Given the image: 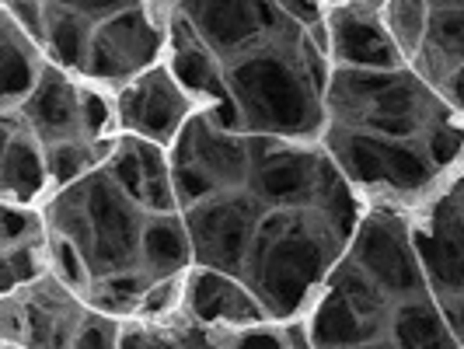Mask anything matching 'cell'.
<instances>
[{
  "label": "cell",
  "instance_id": "6da1fadb",
  "mask_svg": "<svg viewBox=\"0 0 464 349\" xmlns=\"http://www.w3.org/2000/svg\"><path fill=\"white\" fill-rule=\"evenodd\" d=\"M227 84L252 137L314 140L328 130L325 92L332 67L286 15L248 53L234 56Z\"/></svg>",
  "mask_w": 464,
  "mask_h": 349
},
{
  "label": "cell",
  "instance_id": "7a4b0ae2",
  "mask_svg": "<svg viewBox=\"0 0 464 349\" xmlns=\"http://www.w3.org/2000/svg\"><path fill=\"white\" fill-rule=\"evenodd\" d=\"M43 213L49 231L67 238L84 256L94 279L140 269V245L150 217L109 175V168H98L77 186L60 189Z\"/></svg>",
  "mask_w": 464,
  "mask_h": 349
},
{
  "label": "cell",
  "instance_id": "3957f363",
  "mask_svg": "<svg viewBox=\"0 0 464 349\" xmlns=\"http://www.w3.org/2000/svg\"><path fill=\"white\" fill-rule=\"evenodd\" d=\"M328 126L363 130L388 140H426L430 130L458 122L454 109L412 67L353 70L332 67L325 92Z\"/></svg>",
  "mask_w": 464,
  "mask_h": 349
},
{
  "label": "cell",
  "instance_id": "277c9868",
  "mask_svg": "<svg viewBox=\"0 0 464 349\" xmlns=\"http://www.w3.org/2000/svg\"><path fill=\"white\" fill-rule=\"evenodd\" d=\"M346 238L318 209H304V220L290 234L266 245L248 266V286L256 290L269 318H297L322 294L332 276V258Z\"/></svg>",
  "mask_w": 464,
  "mask_h": 349
},
{
  "label": "cell",
  "instance_id": "5b68a950",
  "mask_svg": "<svg viewBox=\"0 0 464 349\" xmlns=\"http://www.w3.org/2000/svg\"><path fill=\"white\" fill-rule=\"evenodd\" d=\"M328 158L343 171L349 186L377 199H419L437 186L440 168L430 161L422 143L388 140L363 130H325Z\"/></svg>",
  "mask_w": 464,
  "mask_h": 349
},
{
  "label": "cell",
  "instance_id": "8992f818",
  "mask_svg": "<svg viewBox=\"0 0 464 349\" xmlns=\"http://www.w3.org/2000/svg\"><path fill=\"white\" fill-rule=\"evenodd\" d=\"M171 15H175V7H168V4H133L119 18L98 24L92 35L84 81L126 88L147 70L161 67Z\"/></svg>",
  "mask_w": 464,
  "mask_h": 349
},
{
  "label": "cell",
  "instance_id": "52a82bcc",
  "mask_svg": "<svg viewBox=\"0 0 464 349\" xmlns=\"http://www.w3.org/2000/svg\"><path fill=\"white\" fill-rule=\"evenodd\" d=\"M269 207L256 192H220L209 203L186 209V228L192 238L196 266H207L227 276L248 279V262L256 234Z\"/></svg>",
  "mask_w": 464,
  "mask_h": 349
},
{
  "label": "cell",
  "instance_id": "ba28073f",
  "mask_svg": "<svg viewBox=\"0 0 464 349\" xmlns=\"http://www.w3.org/2000/svg\"><path fill=\"white\" fill-rule=\"evenodd\" d=\"M88 301L73 294L60 276H43L18 294H4L0 332L4 343L28 349H73V339L88 318Z\"/></svg>",
  "mask_w": 464,
  "mask_h": 349
},
{
  "label": "cell",
  "instance_id": "9c48e42d",
  "mask_svg": "<svg viewBox=\"0 0 464 349\" xmlns=\"http://www.w3.org/2000/svg\"><path fill=\"white\" fill-rule=\"evenodd\" d=\"M349 262L360 266L388 297L412 301L430 294V283L412 245V228L395 209L381 207L360 220L349 241Z\"/></svg>",
  "mask_w": 464,
  "mask_h": 349
},
{
  "label": "cell",
  "instance_id": "30bf717a",
  "mask_svg": "<svg viewBox=\"0 0 464 349\" xmlns=\"http://www.w3.org/2000/svg\"><path fill=\"white\" fill-rule=\"evenodd\" d=\"M335 175L339 168H332V158L314 147H286L276 137H252L248 189L269 209H304L318 203Z\"/></svg>",
  "mask_w": 464,
  "mask_h": 349
},
{
  "label": "cell",
  "instance_id": "8fae6325",
  "mask_svg": "<svg viewBox=\"0 0 464 349\" xmlns=\"http://www.w3.org/2000/svg\"><path fill=\"white\" fill-rule=\"evenodd\" d=\"M112 105H116L119 133L158 143V147H175L182 130L188 126V119L196 112H207L179 84V77L171 73L168 63L147 70L143 77L130 81L126 88H119Z\"/></svg>",
  "mask_w": 464,
  "mask_h": 349
},
{
  "label": "cell",
  "instance_id": "7c38bea8",
  "mask_svg": "<svg viewBox=\"0 0 464 349\" xmlns=\"http://www.w3.org/2000/svg\"><path fill=\"white\" fill-rule=\"evenodd\" d=\"M168 67L220 130H227V133L241 130V112H237L231 84H227V73L220 70V60L203 46L199 32L192 28L179 4H175V15L168 24Z\"/></svg>",
  "mask_w": 464,
  "mask_h": 349
},
{
  "label": "cell",
  "instance_id": "4fadbf2b",
  "mask_svg": "<svg viewBox=\"0 0 464 349\" xmlns=\"http://www.w3.org/2000/svg\"><path fill=\"white\" fill-rule=\"evenodd\" d=\"M14 116L22 119L24 130L43 147L73 143V140L102 143L92 133V88L53 63L43 73L39 88L22 102V109H14Z\"/></svg>",
  "mask_w": 464,
  "mask_h": 349
},
{
  "label": "cell",
  "instance_id": "5bb4252c",
  "mask_svg": "<svg viewBox=\"0 0 464 349\" xmlns=\"http://www.w3.org/2000/svg\"><path fill=\"white\" fill-rule=\"evenodd\" d=\"M328 35H332V63H339V67H409L384 24V4H332L328 7Z\"/></svg>",
  "mask_w": 464,
  "mask_h": 349
},
{
  "label": "cell",
  "instance_id": "9a60e30c",
  "mask_svg": "<svg viewBox=\"0 0 464 349\" xmlns=\"http://www.w3.org/2000/svg\"><path fill=\"white\" fill-rule=\"evenodd\" d=\"M412 245L430 290L440 297H464V209L450 192L412 228Z\"/></svg>",
  "mask_w": 464,
  "mask_h": 349
},
{
  "label": "cell",
  "instance_id": "2e32d148",
  "mask_svg": "<svg viewBox=\"0 0 464 349\" xmlns=\"http://www.w3.org/2000/svg\"><path fill=\"white\" fill-rule=\"evenodd\" d=\"M182 307L196 325L207 328H258L269 322L256 290L237 276L217 273L207 266H192L186 273V301Z\"/></svg>",
  "mask_w": 464,
  "mask_h": 349
},
{
  "label": "cell",
  "instance_id": "e0dca14e",
  "mask_svg": "<svg viewBox=\"0 0 464 349\" xmlns=\"http://www.w3.org/2000/svg\"><path fill=\"white\" fill-rule=\"evenodd\" d=\"M179 7L199 32L203 46L227 63L262 43L283 22L279 4H179Z\"/></svg>",
  "mask_w": 464,
  "mask_h": 349
},
{
  "label": "cell",
  "instance_id": "ac0fdd59",
  "mask_svg": "<svg viewBox=\"0 0 464 349\" xmlns=\"http://www.w3.org/2000/svg\"><path fill=\"white\" fill-rule=\"evenodd\" d=\"M175 161L203 168L224 192L252 179V137L220 130L207 112H196L175 143Z\"/></svg>",
  "mask_w": 464,
  "mask_h": 349
},
{
  "label": "cell",
  "instance_id": "d6986e66",
  "mask_svg": "<svg viewBox=\"0 0 464 349\" xmlns=\"http://www.w3.org/2000/svg\"><path fill=\"white\" fill-rule=\"evenodd\" d=\"M49 182L46 147L24 130V122L14 112H4V161H0V189L4 203L14 207H35Z\"/></svg>",
  "mask_w": 464,
  "mask_h": 349
},
{
  "label": "cell",
  "instance_id": "ffe728a7",
  "mask_svg": "<svg viewBox=\"0 0 464 349\" xmlns=\"http://www.w3.org/2000/svg\"><path fill=\"white\" fill-rule=\"evenodd\" d=\"M304 328L314 349H360L381 339V325L367 322L335 286H325L314 297Z\"/></svg>",
  "mask_w": 464,
  "mask_h": 349
},
{
  "label": "cell",
  "instance_id": "44dd1931",
  "mask_svg": "<svg viewBox=\"0 0 464 349\" xmlns=\"http://www.w3.org/2000/svg\"><path fill=\"white\" fill-rule=\"evenodd\" d=\"M46 49L35 46L11 15H0V88H4V112L22 109V102L39 88L49 60Z\"/></svg>",
  "mask_w": 464,
  "mask_h": 349
},
{
  "label": "cell",
  "instance_id": "7402d4cb",
  "mask_svg": "<svg viewBox=\"0 0 464 349\" xmlns=\"http://www.w3.org/2000/svg\"><path fill=\"white\" fill-rule=\"evenodd\" d=\"M196 252H192V238H188L186 217L171 213V217H150L143 245H140V269L150 273L154 279L182 276L192 269Z\"/></svg>",
  "mask_w": 464,
  "mask_h": 349
},
{
  "label": "cell",
  "instance_id": "603a6c76",
  "mask_svg": "<svg viewBox=\"0 0 464 349\" xmlns=\"http://www.w3.org/2000/svg\"><path fill=\"white\" fill-rule=\"evenodd\" d=\"M388 322H392L388 332H392V346L395 349H461L447 315L433 297L398 301Z\"/></svg>",
  "mask_w": 464,
  "mask_h": 349
},
{
  "label": "cell",
  "instance_id": "cb8c5ba5",
  "mask_svg": "<svg viewBox=\"0 0 464 349\" xmlns=\"http://www.w3.org/2000/svg\"><path fill=\"white\" fill-rule=\"evenodd\" d=\"M49 35H46V56L53 67L77 73L84 81L88 70V53H92V22L73 7V4H46Z\"/></svg>",
  "mask_w": 464,
  "mask_h": 349
},
{
  "label": "cell",
  "instance_id": "d4e9b609",
  "mask_svg": "<svg viewBox=\"0 0 464 349\" xmlns=\"http://www.w3.org/2000/svg\"><path fill=\"white\" fill-rule=\"evenodd\" d=\"M154 286V276L143 273V269H130V273H116V276H102L92 283L88 290V307L102 311V315H140V304L147 297V290Z\"/></svg>",
  "mask_w": 464,
  "mask_h": 349
},
{
  "label": "cell",
  "instance_id": "484cf974",
  "mask_svg": "<svg viewBox=\"0 0 464 349\" xmlns=\"http://www.w3.org/2000/svg\"><path fill=\"white\" fill-rule=\"evenodd\" d=\"M328 286H335L343 297H346L367 322H384V318H392V297L373 283L360 266H353V262H339L335 269H332V276H328Z\"/></svg>",
  "mask_w": 464,
  "mask_h": 349
},
{
  "label": "cell",
  "instance_id": "4316f807",
  "mask_svg": "<svg viewBox=\"0 0 464 349\" xmlns=\"http://www.w3.org/2000/svg\"><path fill=\"white\" fill-rule=\"evenodd\" d=\"M384 24L401 49L405 63L416 67L426 46V32H430V4H412V0H398V4H384Z\"/></svg>",
  "mask_w": 464,
  "mask_h": 349
},
{
  "label": "cell",
  "instance_id": "83f0119b",
  "mask_svg": "<svg viewBox=\"0 0 464 349\" xmlns=\"http://www.w3.org/2000/svg\"><path fill=\"white\" fill-rule=\"evenodd\" d=\"M0 269H4V294H18L22 286H32L43 276H49V269H53V262H49V238L4 248Z\"/></svg>",
  "mask_w": 464,
  "mask_h": 349
},
{
  "label": "cell",
  "instance_id": "f1b7e54d",
  "mask_svg": "<svg viewBox=\"0 0 464 349\" xmlns=\"http://www.w3.org/2000/svg\"><path fill=\"white\" fill-rule=\"evenodd\" d=\"M49 262H53V276L63 279L73 294L88 297V290H92V283H94L88 262H84V256L70 245L67 238H60V234H53V231H49Z\"/></svg>",
  "mask_w": 464,
  "mask_h": 349
},
{
  "label": "cell",
  "instance_id": "f546056e",
  "mask_svg": "<svg viewBox=\"0 0 464 349\" xmlns=\"http://www.w3.org/2000/svg\"><path fill=\"white\" fill-rule=\"evenodd\" d=\"M0 217H4V248H14V245H24V241L49 238L46 234V228H49L46 213H39V209L4 203Z\"/></svg>",
  "mask_w": 464,
  "mask_h": 349
},
{
  "label": "cell",
  "instance_id": "4dcf8cb0",
  "mask_svg": "<svg viewBox=\"0 0 464 349\" xmlns=\"http://www.w3.org/2000/svg\"><path fill=\"white\" fill-rule=\"evenodd\" d=\"M175 168V192H179V207L182 209H192L199 207V203H209L213 196H220L224 189L217 186L213 179H209L203 168H196V164H179L171 161Z\"/></svg>",
  "mask_w": 464,
  "mask_h": 349
},
{
  "label": "cell",
  "instance_id": "1f68e13d",
  "mask_svg": "<svg viewBox=\"0 0 464 349\" xmlns=\"http://www.w3.org/2000/svg\"><path fill=\"white\" fill-rule=\"evenodd\" d=\"M430 161L437 164L440 171H447L450 164H458L464 158V130L461 122H443L437 130H430L426 140H422Z\"/></svg>",
  "mask_w": 464,
  "mask_h": 349
},
{
  "label": "cell",
  "instance_id": "d6a6232c",
  "mask_svg": "<svg viewBox=\"0 0 464 349\" xmlns=\"http://www.w3.org/2000/svg\"><path fill=\"white\" fill-rule=\"evenodd\" d=\"M122 346V322L102 311H88L84 325L73 339V349H119Z\"/></svg>",
  "mask_w": 464,
  "mask_h": 349
},
{
  "label": "cell",
  "instance_id": "836d02e7",
  "mask_svg": "<svg viewBox=\"0 0 464 349\" xmlns=\"http://www.w3.org/2000/svg\"><path fill=\"white\" fill-rule=\"evenodd\" d=\"M182 301H186V273H182V276L154 279V286L147 290V297L140 304V315L158 322V318H168Z\"/></svg>",
  "mask_w": 464,
  "mask_h": 349
},
{
  "label": "cell",
  "instance_id": "e575fe53",
  "mask_svg": "<svg viewBox=\"0 0 464 349\" xmlns=\"http://www.w3.org/2000/svg\"><path fill=\"white\" fill-rule=\"evenodd\" d=\"M4 15H11L14 24L22 28L24 35L35 43V46L46 49V35H49V18H46V4H4Z\"/></svg>",
  "mask_w": 464,
  "mask_h": 349
},
{
  "label": "cell",
  "instance_id": "d590c367",
  "mask_svg": "<svg viewBox=\"0 0 464 349\" xmlns=\"http://www.w3.org/2000/svg\"><path fill=\"white\" fill-rule=\"evenodd\" d=\"M231 349H290V339H286V332H273V328L258 325V328H245L234 339Z\"/></svg>",
  "mask_w": 464,
  "mask_h": 349
},
{
  "label": "cell",
  "instance_id": "8d00e7d4",
  "mask_svg": "<svg viewBox=\"0 0 464 349\" xmlns=\"http://www.w3.org/2000/svg\"><path fill=\"white\" fill-rule=\"evenodd\" d=\"M440 98L454 109V112H461L464 116V63L440 84Z\"/></svg>",
  "mask_w": 464,
  "mask_h": 349
},
{
  "label": "cell",
  "instance_id": "74e56055",
  "mask_svg": "<svg viewBox=\"0 0 464 349\" xmlns=\"http://www.w3.org/2000/svg\"><path fill=\"white\" fill-rule=\"evenodd\" d=\"M147 349H182V343L171 339L161 328H147Z\"/></svg>",
  "mask_w": 464,
  "mask_h": 349
},
{
  "label": "cell",
  "instance_id": "f35d334b",
  "mask_svg": "<svg viewBox=\"0 0 464 349\" xmlns=\"http://www.w3.org/2000/svg\"><path fill=\"white\" fill-rule=\"evenodd\" d=\"M286 339H290V349H314V346H311V339H307V328H304V322H294V325L286 328Z\"/></svg>",
  "mask_w": 464,
  "mask_h": 349
},
{
  "label": "cell",
  "instance_id": "ab89813d",
  "mask_svg": "<svg viewBox=\"0 0 464 349\" xmlns=\"http://www.w3.org/2000/svg\"><path fill=\"white\" fill-rule=\"evenodd\" d=\"M360 349H395V346H384V343H373V346H360Z\"/></svg>",
  "mask_w": 464,
  "mask_h": 349
},
{
  "label": "cell",
  "instance_id": "60d3db41",
  "mask_svg": "<svg viewBox=\"0 0 464 349\" xmlns=\"http://www.w3.org/2000/svg\"><path fill=\"white\" fill-rule=\"evenodd\" d=\"M4 349H28V346H18V343H4Z\"/></svg>",
  "mask_w": 464,
  "mask_h": 349
}]
</instances>
